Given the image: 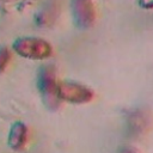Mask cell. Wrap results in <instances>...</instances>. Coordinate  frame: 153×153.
<instances>
[{
    "mask_svg": "<svg viewBox=\"0 0 153 153\" xmlns=\"http://www.w3.org/2000/svg\"><path fill=\"white\" fill-rule=\"evenodd\" d=\"M57 85L59 82L56 80V71L54 66L44 65L39 67L37 72V88L44 106L50 111L57 110L61 104Z\"/></svg>",
    "mask_w": 153,
    "mask_h": 153,
    "instance_id": "cell-1",
    "label": "cell"
},
{
    "mask_svg": "<svg viewBox=\"0 0 153 153\" xmlns=\"http://www.w3.org/2000/svg\"><path fill=\"white\" fill-rule=\"evenodd\" d=\"M14 51L30 60H44L48 59L51 53L53 48L49 42L39 37H18L13 42Z\"/></svg>",
    "mask_w": 153,
    "mask_h": 153,
    "instance_id": "cell-2",
    "label": "cell"
},
{
    "mask_svg": "<svg viewBox=\"0 0 153 153\" xmlns=\"http://www.w3.org/2000/svg\"><path fill=\"white\" fill-rule=\"evenodd\" d=\"M57 88L60 99L72 104H86L94 97V93L90 87L73 80L60 81Z\"/></svg>",
    "mask_w": 153,
    "mask_h": 153,
    "instance_id": "cell-3",
    "label": "cell"
},
{
    "mask_svg": "<svg viewBox=\"0 0 153 153\" xmlns=\"http://www.w3.org/2000/svg\"><path fill=\"white\" fill-rule=\"evenodd\" d=\"M71 12L74 25L80 30L91 27L96 19V8L92 0H71Z\"/></svg>",
    "mask_w": 153,
    "mask_h": 153,
    "instance_id": "cell-4",
    "label": "cell"
},
{
    "mask_svg": "<svg viewBox=\"0 0 153 153\" xmlns=\"http://www.w3.org/2000/svg\"><path fill=\"white\" fill-rule=\"evenodd\" d=\"M26 136H27V128H26V126L23 122H20V121L14 122L11 126L10 133H8L7 143H8L10 148H12L13 151L22 149L24 147L25 142H26Z\"/></svg>",
    "mask_w": 153,
    "mask_h": 153,
    "instance_id": "cell-5",
    "label": "cell"
},
{
    "mask_svg": "<svg viewBox=\"0 0 153 153\" xmlns=\"http://www.w3.org/2000/svg\"><path fill=\"white\" fill-rule=\"evenodd\" d=\"M148 124V116L139 110H133L128 117V129L131 135H137L143 131Z\"/></svg>",
    "mask_w": 153,
    "mask_h": 153,
    "instance_id": "cell-6",
    "label": "cell"
},
{
    "mask_svg": "<svg viewBox=\"0 0 153 153\" xmlns=\"http://www.w3.org/2000/svg\"><path fill=\"white\" fill-rule=\"evenodd\" d=\"M57 16V7L54 2H48L45 6L39 10L36 16V23L39 26H50Z\"/></svg>",
    "mask_w": 153,
    "mask_h": 153,
    "instance_id": "cell-7",
    "label": "cell"
},
{
    "mask_svg": "<svg viewBox=\"0 0 153 153\" xmlns=\"http://www.w3.org/2000/svg\"><path fill=\"white\" fill-rule=\"evenodd\" d=\"M11 59V54L6 47H0V73L6 68L8 61Z\"/></svg>",
    "mask_w": 153,
    "mask_h": 153,
    "instance_id": "cell-8",
    "label": "cell"
},
{
    "mask_svg": "<svg viewBox=\"0 0 153 153\" xmlns=\"http://www.w3.org/2000/svg\"><path fill=\"white\" fill-rule=\"evenodd\" d=\"M137 4L143 10H153V0H137Z\"/></svg>",
    "mask_w": 153,
    "mask_h": 153,
    "instance_id": "cell-9",
    "label": "cell"
},
{
    "mask_svg": "<svg viewBox=\"0 0 153 153\" xmlns=\"http://www.w3.org/2000/svg\"><path fill=\"white\" fill-rule=\"evenodd\" d=\"M117 153H137V151L130 146H121L118 148Z\"/></svg>",
    "mask_w": 153,
    "mask_h": 153,
    "instance_id": "cell-10",
    "label": "cell"
}]
</instances>
